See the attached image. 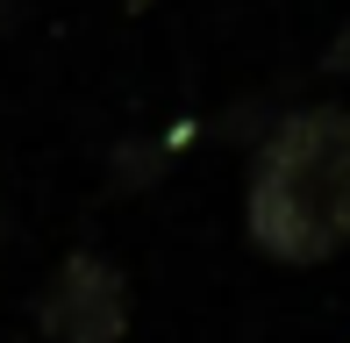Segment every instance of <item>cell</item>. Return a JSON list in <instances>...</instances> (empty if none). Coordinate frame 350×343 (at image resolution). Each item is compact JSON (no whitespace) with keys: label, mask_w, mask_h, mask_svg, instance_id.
<instances>
[{"label":"cell","mask_w":350,"mask_h":343,"mask_svg":"<svg viewBox=\"0 0 350 343\" xmlns=\"http://www.w3.org/2000/svg\"><path fill=\"white\" fill-rule=\"evenodd\" d=\"M243 229L279 264H322L350 243V107H300L258 143Z\"/></svg>","instance_id":"obj_1"},{"label":"cell","mask_w":350,"mask_h":343,"mask_svg":"<svg viewBox=\"0 0 350 343\" xmlns=\"http://www.w3.org/2000/svg\"><path fill=\"white\" fill-rule=\"evenodd\" d=\"M36 329L51 343H122V329H129V279L115 272V258L72 251L51 272V286L36 293Z\"/></svg>","instance_id":"obj_2"},{"label":"cell","mask_w":350,"mask_h":343,"mask_svg":"<svg viewBox=\"0 0 350 343\" xmlns=\"http://www.w3.org/2000/svg\"><path fill=\"white\" fill-rule=\"evenodd\" d=\"M322 72H350V29H343L336 43H329V51H322Z\"/></svg>","instance_id":"obj_3"}]
</instances>
